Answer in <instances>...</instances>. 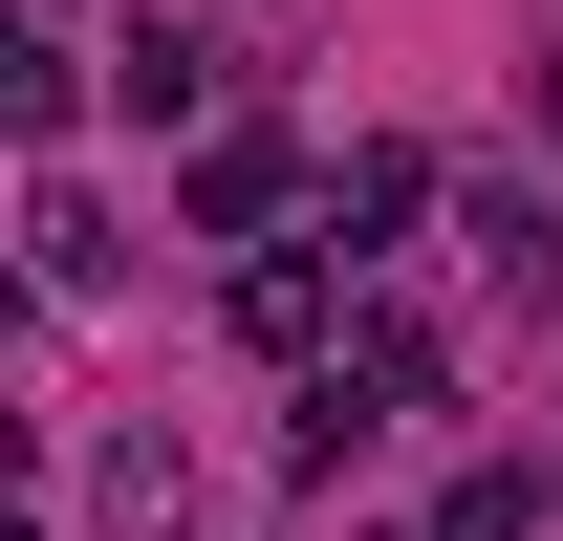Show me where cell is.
<instances>
[{"label": "cell", "mask_w": 563, "mask_h": 541, "mask_svg": "<svg viewBox=\"0 0 563 541\" xmlns=\"http://www.w3.org/2000/svg\"><path fill=\"white\" fill-rule=\"evenodd\" d=\"M542 131H563V44H542Z\"/></svg>", "instance_id": "obj_7"}, {"label": "cell", "mask_w": 563, "mask_h": 541, "mask_svg": "<svg viewBox=\"0 0 563 541\" xmlns=\"http://www.w3.org/2000/svg\"><path fill=\"white\" fill-rule=\"evenodd\" d=\"M542 520V476H455V498H433V541H520Z\"/></svg>", "instance_id": "obj_6"}, {"label": "cell", "mask_w": 563, "mask_h": 541, "mask_svg": "<svg viewBox=\"0 0 563 541\" xmlns=\"http://www.w3.org/2000/svg\"><path fill=\"white\" fill-rule=\"evenodd\" d=\"M347 281H368V261H325V239H261V261H239V346H261V368H347V325H368Z\"/></svg>", "instance_id": "obj_1"}, {"label": "cell", "mask_w": 563, "mask_h": 541, "mask_svg": "<svg viewBox=\"0 0 563 541\" xmlns=\"http://www.w3.org/2000/svg\"><path fill=\"white\" fill-rule=\"evenodd\" d=\"M282 196H303V152H282V131H196V174H174L196 239H282Z\"/></svg>", "instance_id": "obj_2"}, {"label": "cell", "mask_w": 563, "mask_h": 541, "mask_svg": "<svg viewBox=\"0 0 563 541\" xmlns=\"http://www.w3.org/2000/svg\"><path fill=\"white\" fill-rule=\"evenodd\" d=\"M455 239H477V281H498V303H520V325H542V303H563V217H542V196H477V217H455Z\"/></svg>", "instance_id": "obj_4"}, {"label": "cell", "mask_w": 563, "mask_h": 541, "mask_svg": "<svg viewBox=\"0 0 563 541\" xmlns=\"http://www.w3.org/2000/svg\"><path fill=\"white\" fill-rule=\"evenodd\" d=\"M44 22H66V0H44Z\"/></svg>", "instance_id": "obj_8"}, {"label": "cell", "mask_w": 563, "mask_h": 541, "mask_svg": "<svg viewBox=\"0 0 563 541\" xmlns=\"http://www.w3.org/2000/svg\"><path fill=\"white\" fill-rule=\"evenodd\" d=\"M109 66H131V109H152V131H196V109H217V44H174V22H131Z\"/></svg>", "instance_id": "obj_5"}, {"label": "cell", "mask_w": 563, "mask_h": 541, "mask_svg": "<svg viewBox=\"0 0 563 541\" xmlns=\"http://www.w3.org/2000/svg\"><path fill=\"white\" fill-rule=\"evenodd\" d=\"M412 217H433V152H390V131H368V152H325V261H390Z\"/></svg>", "instance_id": "obj_3"}]
</instances>
